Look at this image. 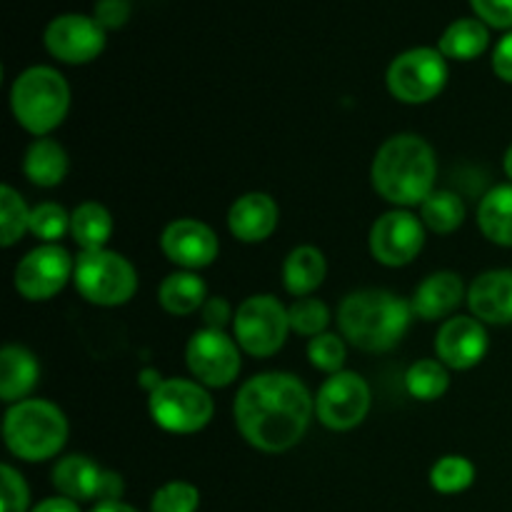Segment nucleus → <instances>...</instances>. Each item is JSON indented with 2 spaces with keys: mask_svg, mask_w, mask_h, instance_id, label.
<instances>
[{
  "mask_svg": "<svg viewBox=\"0 0 512 512\" xmlns=\"http://www.w3.org/2000/svg\"><path fill=\"white\" fill-rule=\"evenodd\" d=\"M315 398L290 373H260L240 385L233 418L245 443L260 453H285L308 433Z\"/></svg>",
  "mask_w": 512,
  "mask_h": 512,
  "instance_id": "obj_1",
  "label": "nucleus"
},
{
  "mask_svg": "<svg viewBox=\"0 0 512 512\" xmlns=\"http://www.w3.org/2000/svg\"><path fill=\"white\" fill-rule=\"evenodd\" d=\"M435 178L438 158L433 145L415 133H400L385 140L370 168L375 193L395 208L423 205L435 190Z\"/></svg>",
  "mask_w": 512,
  "mask_h": 512,
  "instance_id": "obj_2",
  "label": "nucleus"
},
{
  "mask_svg": "<svg viewBox=\"0 0 512 512\" xmlns=\"http://www.w3.org/2000/svg\"><path fill=\"white\" fill-rule=\"evenodd\" d=\"M410 300L380 288L355 290L338 308L343 338L363 353H388L408 333L413 323Z\"/></svg>",
  "mask_w": 512,
  "mask_h": 512,
  "instance_id": "obj_3",
  "label": "nucleus"
},
{
  "mask_svg": "<svg viewBox=\"0 0 512 512\" xmlns=\"http://www.w3.org/2000/svg\"><path fill=\"white\" fill-rule=\"evenodd\" d=\"M68 418L55 403L28 398L10 405L3 418L5 448L25 463L55 458L68 443Z\"/></svg>",
  "mask_w": 512,
  "mask_h": 512,
  "instance_id": "obj_4",
  "label": "nucleus"
},
{
  "mask_svg": "<svg viewBox=\"0 0 512 512\" xmlns=\"http://www.w3.org/2000/svg\"><path fill=\"white\" fill-rule=\"evenodd\" d=\"M15 123L35 138H48L70 110V85L48 65H33L15 78L10 88Z\"/></svg>",
  "mask_w": 512,
  "mask_h": 512,
  "instance_id": "obj_5",
  "label": "nucleus"
},
{
  "mask_svg": "<svg viewBox=\"0 0 512 512\" xmlns=\"http://www.w3.org/2000/svg\"><path fill=\"white\" fill-rule=\"evenodd\" d=\"M148 410L153 423L165 433L193 435L213 420L215 403L198 380L168 378L150 390Z\"/></svg>",
  "mask_w": 512,
  "mask_h": 512,
  "instance_id": "obj_6",
  "label": "nucleus"
},
{
  "mask_svg": "<svg viewBox=\"0 0 512 512\" xmlns=\"http://www.w3.org/2000/svg\"><path fill=\"white\" fill-rule=\"evenodd\" d=\"M75 290L100 308L125 305L138 290V273L125 255L115 250H88L75 258Z\"/></svg>",
  "mask_w": 512,
  "mask_h": 512,
  "instance_id": "obj_7",
  "label": "nucleus"
},
{
  "mask_svg": "<svg viewBox=\"0 0 512 512\" xmlns=\"http://www.w3.org/2000/svg\"><path fill=\"white\" fill-rule=\"evenodd\" d=\"M288 308L275 295H250L233 318V338L253 358H270L285 345L290 333Z\"/></svg>",
  "mask_w": 512,
  "mask_h": 512,
  "instance_id": "obj_8",
  "label": "nucleus"
},
{
  "mask_svg": "<svg viewBox=\"0 0 512 512\" xmlns=\"http://www.w3.org/2000/svg\"><path fill=\"white\" fill-rule=\"evenodd\" d=\"M390 95L400 103L423 105L438 98L448 83V58L435 48L400 53L385 75Z\"/></svg>",
  "mask_w": 512,
  "mask_h": 512,
  "instance_id": "obj_9",
  "label": "nucleus"
},
{
  "mask_svg": "<svg viewBox=\"0 0 512 512\" xmlns=\"http://www.w3.org/2000/svg\"><path fill=\"white\" fill-rule=\"evenodd\" d=\"M373 393L365 378H360L353 370H340V373L325 378L315 395V418L335 433L353 430L368 418Z\"/></svg>",
  "mask_w": 512,
  "mask_h": 512,
  "instance_id": "obj_10",
  "label": "nucleus"
},
{
  "mask_svg": "<svg viewBox=\"0 0 512 512\" xmlns=\"http://www.w3.org/2000/svg\"><path fill=\"white\" fill-rule=\"evenodd\" d=\"M240 345L225 330L203 328L185 345V363L190 375L205 388H228L240 375Z\"/></svg>",
  "mask_w": 512,
  "mask_h": 512,
  "instance_id": "obj_11",
  "label": "nucleus"
},
{
  "mask_svg": "<svg viewBox=\"0 0 512 512\" xmlns=\"http://www.w3.org/2000/svg\"><path fill=\"white\" fill-rule=\"evenodd\" d=\"M73 273L75 260L70 258L68 250L58 243H43L20 258V263L15 265L13 283L20 298L43 303L55 298L68 285V280H73Z\"/></svg>",
  "mask_w": 512,
  "mask_h": 512,
  "instance_id": "obj_12",
  "label": "nucleus"
},
{
  "mask_svg": "<svg viewBox=\"0 0 512 512\" xmlns=\"http://www.w3.org/2000/svg\"><path fill=\"white\" fill-rule=\"evenodd\" d=\"M425 248V225L405 208L388 210L370 228V253L380 265L403 268Z\"/></svg>",
  "mask_w": 512,
  "mask_h": 512,
  "instance_id": "obj_13",
  "label": "nucleus"
},
{
  "mask_svg": "<svg viewBox=\"0 0 512 512\" xmlns=\"http://www.w3.org/2000/svg\"><path fill=\"white\" fill-rule=\"evenodd\" d=\"M43 40L48 53L68 65L90 63L105 50V30L93 15H58L48 23Z\"/></svg>",
  "mask_w": 512,
  "mask_h": 512,
  "instance_id": "obj_14",
  "label": "nucleus"
},
{
  "mask_svg": "<svg viewBox=\"0 0 512 512\" xmlns=\"http://www.w3.org/2000/svg\"><path fill=\"white\" fill-rule=\"evenodd\" d=\"M160 250L180 270H203L215 263L220 243L208 223L195 218H178L165 225L160 235Z\"/></svg>",
  "mask_w": 512,
  "mask_h": 512,
  "instance_id": "obj_15",
  "label": "nucleus"
},
{
  "mask_svg": "<svg viewBox=\"0 0 512 512\" xmlns=\"http://www.w3.org/2000/svg\"><path fill=\"white\" fill-rule=\"evenodd\" d=\"M488 330L473 315H453L435 335V355L450 370H470L488 353Z\"/></svg>",
  "mask_w": 512,
  "mask_h": 512,
  "instance_id": "obj_16",
  "label": "nucleus"
},
{
  "mask_svg": "<svg viewBox=\"0 0 512 512\" xmlns=\"http://www.w3.org/2000/svg\"><path fill=\"white\" fill-rule=\"evenodd\" d=\"M280 220L278 203L268 193H245L230 205L228 230L240 243H263L275 233Z\"/></svg>",
  "mask_w": 512,
  "mask_h": 512,
  "instance_id": "obj_17",
  "label": "nucleus"
},
{
  "mask_svg": "<svg viewBox=\"0 0 512 512\" xmlns=\"http://www.w3.org/2000/svg\"><path fill=\"white\" fill-rule=\"evenodd\" d=\"M463 300H468L463 278L453 270H438L415 288L413 298H410V308H413L415 318L435 323L440 318H453V313L460 308Z\"/></svg>",
  "mask_w": 512,
  "mask_h": 512,
  "instance_id": "obj_18",
  "label": "nucleus"
},
{
  "mask_svg": "<svg viewBox=\"0 0 512 512\" xmlns=\"http://www.w3.org/2000/svg\"><path fill=\"white\" fill-rule=\"evenodd\" d=\"M468 305L473 318L488 325L512 323V270H488L468 288Z\"/></svg>",
  "mask_w": 512,
  "mask_h": 512,
  "instance_id": "obj_19",
  "label": "nucleus"
},
{
  "mask_svg": "<svg viewBox=\"0 0 512 512\" xmlns=\"http://www.w3.org/2000/svg\"><path fill=\"white\" fill-rule=\"evenodd\" d=\"M105 468L85 455H65L53 468V485L63 498L75 503H98L103 488Z\"/></svg>",
  "mask_w": 512,
  "mask_h": 512,
  "instance_id": "obj_20",
  "label": "nucleus"
},
{
  "mask_svg": "<svg viewBox=\"0 0 512 512\" xmlns=\"http://www.w3.org/2000/svg\"><path fill=\"white\" fill-rule=\"evenodd\" d=\"M40 365L23 345H5L0 350V400L8 405L28 400L38 385Z\"/></svg>",
  "mask_w": 512,
  "mask_h": 512,
  "instance_id": "obj_21",
  "label": "nucleus"
},
{
  "mask_svg": "<svg viewBox=\"0 0 512 512\" xmlns=\"http://www.w3.org/2000/svg\"><path fill=\"white\" fill-rule=\"evenodd\" d=\"M328 275V260L315 245H298L283 263V285L295 298H310Z\"/></svg>",
  "mask_w": 512,
  "mask_h": 512,
  "instance_id": "obj_22",
  "label": "nucleus"
},
{
  "mask_svg": "<svg viewBox=\"0 0 512 512\" xmlns=\"http://www.w3.org/2000/svg\"><path fill=\"white\" fill-rule=\"evenodd\" d=\"M68 153L53 138H35L25 150L23 173L38 188H55L68 175Z\"/></svg>",
  "mask_w": 512,
  "mask_h": 512,
  "instance_id": "obj_23",
  "label": "nucleus"
},
{
  "mask_svg": "<svg viewBox=\"0 0 512 512\" xmlns=\"http://www.w3.org/2000/svg\"><path fill=\"white\" fill-rule=\"evenodd\" d=\"M208 300V285L193 270H175L160 283L158 303L170 315H193L203 310Z\"/></svg>",
  "mask_w": 512,
  "mask_h": 512,
  "instance_id": "obj_24",
  "label": "nucleus"
},
{
  "mask_svg": "<svg viewBox=\"0 0 512 512\" xmlns=\"http://www.w3.org/2000/svg\"><path fill=\"white\" fill-rule=\"evenodd\" d=\"M478 228L490 243L512 248V183L495 185L478 205Z\"/></svg>",
  "mask_w": 512,
  "mask_h": 512,
  "instance_id": "obj_25",
  "label": "nucleus"
},
{
  "mask_svg": "<svg viewBox=\"0 0 512 512\" xmlns=\"http://www.w3.org/2000/svg\"><path fill=\"white\" fill-rule=\"evenodd\" d=\"M70 235H73L80 253L103 250L108 245L110 235H113V215L105 205L93 203V200L80 203L70 213Z\"/></svg>",
  "mask_w": 512,
  "mask_h": 512,
  "instance_id": "obj_26",
  "label": "nucleus"
},
{
  "mask_svg": "<svg viewBox=\"0 0 512 512\" xmlns=\"http://www.w3.org/2000/svg\"><path fill=\"white\" fill-rule=\"evenodd\" d=\"M490 45V30L480 18H460L440 35L438 50L450 60H475Z\"/></svg>",
  "mask_w": 512,
  "mask_h": 512,
  "instance_id": "obj_27",
  "label": "nucleus"
},
{
  "mask_svg": "<svg viewBox=\"0 0 512 512\" xmlns=\"http://www.w3.org/2000/svg\"><path fill=\"white\" fill-rule=\"evenodd\" d=\"M450 388V368L440 360L425 358L418 360L405 373V390L410 398L423 400V403H433L440 400Z\"/></svg>",
  "mask_w": 512,
  "mask_h": 512,
  "instance_id": "obj_28",
  "label": "nucleus"
},
{
  "mask_svg": "<svg viewBox=\"0 0 512 512\" xmlns=\"http://www.w3.org/2000/svg\"><path fill=\"white\" fill-rule=\"evenodd\" d=\"M420 220L433 233L450 235L465 223V205L453 190H433L430 198L420 205Z\"/></svg>",
  "mask_w": 512,
  "mask_h": 512,
  "instance_id": "obj_29",
  "label": "nucleus"
},
{
  "mask_svg": "<svg viewBox=\"0 0 512 512\" xmlns=\"http://www.w3.org/2000/svg\"><path fill=\"white\" fill-rule=\"evenodd\" d=\"M30 210L23 195L13 185L0 188V245L10 248L18 243L25 233H30Z\"/></svg>",
  "mask_w": 512,
  "mask_h": 512,
  "instance_id": "obj_30",
  "label": "nucleus"
},
{
  "mask_svg": "<svg viewBox=\"0 0 512 512\" xmlns=\"http://www.w3.org/2000/svg\"><path fill=\"white\" fill-rule=\"evenodd\" d=\"M475 483V465L463 455H445L430 470V485L443 495L465 493Z\"/></svg>",
  "mask_w": 512,
  "mask_h": 512,
  "instance_id": "obj_31",
  "label": "nucleus"
},
{
  "mask_svg": "<svg viewBox=\"0 0 512 512\" xmlns=\"http://www.w3.org/2000/svg\"><path fill=\"white\" fill-rule=\"evenodd\" d=\"M288 315L293 333L303 335V338H315V335L328 333L330 310L323 300L295 298V303L288 308Z\"/></svg>",
  "mask_w": 512,
  "mask_h": 512,
  "instance_id": "obj_32",
  "label": "nucleus"
},
{
  "mask_svg": "<svg viewBox=\"0 0 512 512\" xmlns=\"http://www.w3.org/2000/svg\"><path fill=\"white\" fill-rule=\"evenodd\" d=\"M30 233L43 243H58L70 233V213L58 203H40L30 210Z\"/></svg>",
  "mask_w": 512,
  "mask_h": 512,
  "instance_id": "obj_33",
  "label": "nucleus"
},
{
  "mask_svg": "<svg viewBox=\"0 0 512 512\" xmlns=\"http://www.w3.org/2000/svg\"><path fill=\"white\" fill-rule=\"evenodd\" d=\"M200 505V490L185 480H173L155 490L150 512H195Z\"/></svg>",
  "mask_w": 512,
  "mask_h": 512,
  "instance_id": "obj_34",
  "label": "nucleus"
},
{
  "mask_svg": "<svg viewBox=\"0 0 512 512\" xmlns=\"http://www.w3.org/2000/svg\"><path fill=\"white\" fill-rule=\"evenodd\" d=\"M308 358L310 365L323 373L335 375L343 370L345 358H348V348H345V340L335 333H323L310 338L308 343Z\"/></svg>",
  "mask_w": 512,
  "mask_h": 512,
  "instance_id": "obj_35",
  "label": "nucleus"
},
{
  "mask_svg": "<svg viewBox=\"0 0 512 512\" xmlns=\"http://www.w3.org/2000/svg\"><path fill=\"white\" fill-rule=\"evenodd\" d=\"M30 488L13 465L0 468V512H28Z\"/></svg>",
  "mask_w": 512,
  "mask_h": 512,
  "instance_id": "obj_36",
  "label": "nucleus"
},
{
  "mask_svg": "<svg viewBox=\"0 0 512 512\" xmlns=\"http://www.w3.org/2000/svg\"><path fill=\"white\" fill-rule=\"evenodd\" d=\"M470 5L490 28H512V0H470Z\"/></svg>",
  "mask_w": 512,
  "mask_h": 512,
  "instance_id": "obj_37",
  "label": "nucleus"
},
{
  "mask_svg": "<svg viewBox=\"0 0 512 512\" xmlns=\"http://www.w3.org/2000/svg\"><path fill=\"white\" fill-rule=\"evenodd\" d=\"M130 0H98L93 10V18L98 20L103 30H118L128 23L130 18Z\"/></svg>",
  "mask_w": 512,
  "mask_h": 512,
  "instance_id": "obj_38",
  "label": "nucleus"
},
{
  "mask_svg": "<svg viewBox=\"0 0 512 512\" xmlns=\"http://www.w3.org/2000/svg\"><path fill=\"white\" fill-rule=\"evenodd\" d=\"M200 313H203L205 328H213V330H223L225 325L233 323L235 318V313L230 310V303L225 298H208Z\"/></svg>",
  "mask_w": 512,
  "mask_h": 512,
  "instance_id": "obj_39",
  "label": "nucleus"
},
{
  "mask_svg": "<svg viewBox=\"0 0 512 512\" xmlns=\"http://www.w3.org/2000/svg\"><path fill=\"white\" fill-rule=\"evenodd\" d=\"M493 70L500 80L512 83V30L505 38H500V43L493 50Z\"/></svg>",
  "mask_w": 512,
  "mask_h": 512,
  "instance_id": "obj_40",
  "label": "nucleus"
},
{
  "mask_svg": "<svg viewBox=\"0 0 512 512\" xmlns=\"http://www.w3.org/2000/svg\"><path fill=\"white\" fill-rule=\"evenodd\" d=\"M30 512H80V508H78V503H75V500L58 495V498L43 500V503L35 505V508Z\"/></svg>",
  "mask_w": 512,
  "mask_h": 512,
  "instance_id": "obj_41",
  "label": "nucleus"
},
{
  "mask_svg": "<svg viewBox=\"0 0 512 512\" xmlns=\"http://www.w3.org/2000/svg\"><path fill=\"white\" fill-rule=\"evenodd\" d=\"M93 512H138L133 505H125L123 500H115V503H98Z\"/></svg>",
  "mask_w": 512,
  "mask_h": 512,
  "instance_id": "obj_42",
  "label": "nucleus"
},
{
  "mask_svg": "<svg viewBox=\"0 0 512 512\" xmlns=\"http://www.w3.org/2000/svg\"><path fill=\"white\" fill-rule=\"evenodd\" d=\"M503 168L505 173H508V178L512 180V145L508 150H505V160H503Z\"/></svg>",
  "mask_w": 512,
  "mask_h": 512,
  "instance_id": "obj_43",
  "label": "nucleus"
}]
</instances>
